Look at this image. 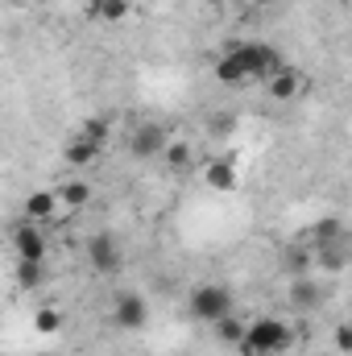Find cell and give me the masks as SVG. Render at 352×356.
I'll list each match as a JSON object with an SVG mask.
<instances>
[{"instance_id":"obj_21","label":"cell","mask_w":352,"mask_h":356,"mask_svg":"<svg viewBox=\"0 0 352 356\" xmlns=\"http://www.w3.org/2000/svg\"><path fill=\"white\" fill-rule=\"evenodd\" d=\"M46 282V261H25V257H17V286L21 290H38Z\"/></svg>"},{"instance_id":"obj_20","label":"cell","mask_w":352,"mask_h":356,"mask_svg":"<svg viewBox=\"0 0 352 356\" xmlns=\"http://www.w3.org/2000/svg\"><path fill=\"white\" fill-rule=\"evenodd\" d=\"M63 327H67V315L58 307H38L33 311V332L38 336H58Z\"/></svg>"},{"instance_id":"obj_3","label":"cell","mask_w":352,"mask_h":356,"mask_svg":"<svg viewBox=\"0 0 352 356\" xmlns=\"http://www.w3.org/2000/svg\"><path fill=\"white\" fill-rule=\"evenodd\" d=\"M237 54H241V63H245V71H249V79L253 83H265V79H273L286 63H282V54H278V46H269V42H228Z\"/></svg>"},{"instance_id":"obj_9","label":"cell","mask_w":352,"mask_h":356,"mask_svg":"<svg viewBox=\"0 0 352 356\" xmlns=\"http://www.w3.org/2000/svg\"><path fill=\"white\" fill-rule=\"evenodd\" d=\"M303 91H307V75H303L298 67H282L273 79H265V95L278 99V104H290V99H298Z\"/></svg>"},{"instance_id":"obj_14","label":"cell","mask_w":352,"mask_h":356,"mask_svg":"<svg viewBox=\"0 0 352 356\" xmlns=\"http://www.w3.org/2000/svg\"><path fill=\"white\" fill-rule=\"evenodd\" d=\"M311 249H315V269H323V273H340V269H349V245L344 241H311Z\"/></svg>"},{"instance_id":"obj_7","label":"cell","mask_w":352,"mask_h":356,"mask_svg":"<svg viewBox=\"0 0 352 356\" xmlns=\"http://www.w3.org/2000/svg\"><path fill=\"white\" fill-rule=\"evenodd\" d=\"M13 249H17V257H25V261H46V249H50L46 224L21 220V224L13 228Z\"/></svg>"},{"instance_id":"obj_6","label":"cell","mask_w":352,"mask_h":356,"mask_svg":"<svg viewBox=\"0 0 352 356\" xmlns=\"http://www.w3.org/2000/svg\"><path fill=\"white\" fill-rule=\"evenodd\" d=\"M83 257H88V266L99 273V277H108V273H116L120 269V245H116V236H108V232H95L88 236V245H83Z\"/></svg>"},{"instance_id":"obj_22","label":"cell","mask_w":352,"mask_h":356,"mask_svg":"<svg viewBox=\"0 0 352 356\" xmlns=\"http://www.w3.org/2000/svg\"><path fill=\"white\" fill-rule=\"evenodd\" d=\"M311 241L319 245V241H344V224L336 220V216H328V220H319L315 228H311Z\"/></svg>"},{"instance_id":"obj_15","label":"cell","mask_w":352,"mask_h":356,"mask_svg":"<svg viewBox=\"0 0 352 356\" xmlns=\"http://www.w3.org/2000/svg\"><path fill=\"white\" fill-rule=\"evenodd\" d=\"M282 266H286V277H298V273H311L315 269V249L311 245H286V253H282Z\"/></svg>"},{"instance_id":"obj_4","label":"cell","mask_w":352,"mask_h":356,"mask_svg":"<svg viewBox=\"0 0 352 356\" xmlns=\"http://www.w3.org/2000/svg\"><path fill=\"white\" fill-rule=\"evenodd\" d=\"M170 141H175V137H170V129H166L162 120H141V124H133V129H129L125 149H129L137 162H150V158H162Z\"/></svg>"},{"instance_id":"obj_27","label":"cell","mask_w":352,"mask_h":356,"mask_svg":"<svg viewBox=\"0 0 352 356\" xmlns=\"http://www.w3.org/2000/svg\"><path fill=\"white\" fill-rule=\"evenodd\" d=\"M249 4H257V8H262V4H273V0H249Z\"/></svg>"},{"instance_id":"obj_8","label":"cell","mask_w":352,"mask_h":356,"mask_svg":"<svg viewBox=\"0 0 352 356\" xmlns=\"http://www.w3.org/2000/svg\"><path fill=\"white\" fill-rule=\"evenodd\" d=\"M286 302H290L298 315L319 311V307H323V286H319V277H311V273L290 277V282H286Z\"/></svg>"},{"instance_id":"obj_25","label":"cell","mask_w":352,"mask_h":356,"mask_svg":"<svg viewBox=\"0 0 352 356\" xmlns=\"http://www.w3.org/2000/svg\"><path fill=\"white\" fill-rule=\"evenodd\" d=\"M211 133H216V137H232V133H237V116H216V120H211Z\"/></svg>"},{"instance_id":"obj_5","label":"cell","mask_w":352,"mask_h":356,"mask_svg":"<svg viewBox=\"0 0 352 356\" xmlns=\"http://www.w3.org/2000/svg\"><path fill=\"white\" fill-rule=\"evenodd\" d=\"M112 323L120 332H141L150 323V298L141 290H120L112 298Z\"/></svg>"},{"instance_id":"obj_24","label":"cell","mask_w":352,"mask_h":356,"mask_svg":"<svg viewBox=\"0 0 352 356\" xmlns=\"http://www.w3.org/2000/svg\"><path fill=\"white\" fill-rule=\"evenodd\" d=\"M332 344H336V353L352 356V323H340V327L332 332Z\"/></svg>"},{"instance_id":"obj_16","label":"cell","mask_w":352,"mask_h":356,"mask_svg":"<svg viewBox=\"0 0 352 356\" xmlns=\"http://www.w3.org/2000/svg\"><path fill=\"white\" fill-rule=\"evenodd\" d=\"M211 332H216V340L220 344H228V348H241L245 344V332H249V323L232 311V315H224L220 323H211Z\"/></svg>"},{"instance_id":"obj_1","label":"cell","mask_w":352,"mask_h":356,"mask_svg":"<svg viewBox=\"0 0 352 356\" xmlns=\"http://www.w3.org/2000/svg\"><path fill=\"white\" fill-rule=\"evenodd\" d=\"M294 344V327L278 315H257L249 319V332H245V344L237 348L241 356H286Z\"/></svg>"},{"instance_id":"obj_11","label":"cell","mask_w":352,"mask_h":356,"mask_svg":"<svg viewBox=\"0 0 352 356\" xmlns=\"http://www.w3.org/2000/svg\"><path fill=\"white\" fill-rule=\"evenodd\" d=\"M203 182L211 186V191H220V195H232L237 186H241V170H237V158H211L207 166H203Z\"/></svg>"},{"instance_id":"obj_23","label":"cell","mask_w":352,"mask_h":356,"mask_svg":"<svg viewBox=\"0 0 352 356\" xmlns=\"http://www.w3.org/2000/svg\"><path fill=\"white\" fill-rule=\"evenodd\" d=\"M79 133H88L91 141H99V145H108V137H112V129H108V120H104V116L83 120V129H79Z\"/></svg>"},{"instance_id":"obj_26","label":"cell","mask_w":352,"mask_h":356,"mask_svg":"<svg viewBox=\"0 0 352 356\" xmlns=\"http://www.w3.org/2000/svg\"><path fill=\"white\" fill-rule=\"evenodd\" d=\"M203 4H211V8H224V4H232V0H203Z\"/></svg>"},{"instance_id":"obj_13","label":"cell","mask_w":352,"mask_h":356,"mask_svg":"<svg viewBox=\"0 0 352 356\" xmlns=\"http://www.w3.org/2000/svg\"><path fill=\"white\" fill-rule=\"evenodd\" d=\"M211 71H216V83H220V88H249V83H253V79H249V71H245V63H241V54H237L232 46L216 58V67H211Z\"/></svg>"},{"instance_id":"obj_19","label":"cell","mask_w":352,"mask_h":356,"mask_svg":"<svg viewBox=\"0 0 352 356\" xmlns=\"http://www.w3.org/2000/svg\"><path fill=\"white\" fill-rule=\"evenodd\" d=\"M58 199H63L67 211H79V207H88L91 203V186L83 182V178H67V182L58 186Z\"/></svg>"},{"instance_id":"obj_12","label":"cell","mask_w":352,"mask_h":356,"mask_svg":"<svg viewBox=\"0 0 352 356\" xmlns=\"http://www.w3.org/2000/svg\"><path fill=\"white\" fill-rule=\"evenodd\" d=\"M58 211H63L58 191H29V195H25V203H21V216H25V220H33V224H50Z\"/></svg>"},{"instance_id":"obj_2","label":"cell","mask_w":352,"mask_h":356,"mask_svg":"<svg viewBox=\"0 0 352 356\" xmlns=\"http://www.w3.org/2000/svg\"><path fill=\"white\" fill-rule=\"evenodd\" d=\"M186 311H191V319H199V323H220L224 315L237 311V294H232V286H224V282H199V286H191V294H186Z\"/></svg>"},{"instance_id":"obj_18","label":"cell","mask_w":352,"mask_h":356,"mask_svg":"<svg viewBox=\"0 0 352 356\" xmlns=\"http://www.w3.org/2000/svg\"><path fill=\"white\" fill-rule=\"evenodd\" d=\"M91 17L95 21H108V25H116V21H125L129 13H133V0H88Z\"/></svg>"},{"instance_id":"obj_17","label":"cell","mask_w":352,"mask_h":356,"mask_svg":"<svg viewBox=\"0 0 352 356\" xmlns=\"http://www.w3.org/2000/svg\"><path fill=\"white\" fill-rule=\"evenodd\" d=\"M162 162H166V170H175V175L191 170V166H195V145H191V141H182V137H175V141L166 145Z\"/></svg>"},{"instance_id":"obj_10","label":"cell","mask_w":352,"mask_h":356,"mask_svg":"<svg viewBox=\"0 0 352 356\" xmlns=\"http://www.w3.org/2000/svg\"><path fill=\"white\" fill-rule=\"evenodd\" d=\"M99 158H104V145L91 141L88 133H75V137L63 145V162H67L71 170H88V166H95Z\"/></svg>"}]
</instances>
